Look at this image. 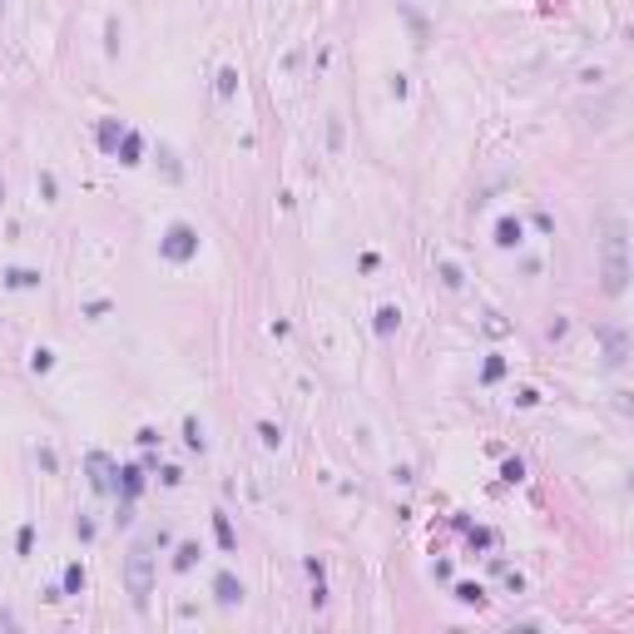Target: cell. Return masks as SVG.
Returning a JSON list of instances; mask_svg holds the SVG:
<instances>
[{"label":"cell","mask_w":634,"mask_h":634,"mask_svg":"<svg viewBox=\"0 0 634 634\" xmlns=\"http://www.w3.org/2000/svg\"><path fill=\"white\" fill-rule=\"evenodd\" d=\"M214 595H218V605H238L243 600V580L233 575V570H223V575L214 580Z\"/></svg>","instance_id":"cell-5"},{"label":"cell","mask_w":634,"mask_h":634,"mask_svg":"<svg viewBox=\"0 0 634 634\" xmlns=\"http://www.w3.org/2000/svg\"><path fill=\"white\" fill-rule=\"evenodd\" d=\"M60 589H65V595H79V589H84V570H79V565H65V580H60Z\"/></svg>","instance_id":"cell-16"},{"label":"cell","mask_w":634,"mask_h":634,"mask_svg":"<svg viewBox=\"0 0 634 634\" xmlns=\"http://www.w3.org/2000/svg\"><path fill=\"white\" fill-rule=\"evenodd\" d=\"M214 90H218V99H233V90H238V70H233V65H223Z\"/></svg>","instance_id":"cell-12"},{"label":"cell","mask_w":634,"mask_h":634,"mask_svg":"<svg viewBox=\"0 0 634 634\" xmlns=\"http://www.w3.org/2000/svg\"><path fill=\"white\" fill-rule=\"evenodd\" d=\"M605 362L609 367H624L629 362V337H624V327H605Z\"/></svg>","instance_id":"cell-4"},{"label":"cell","mask_w":634,"mask_h":634,"mask_svg":"<svg viewBox=\"0 0 634 634\" xmlns=\"http://www.w3.org/2000/svg\"><path fill=\"white\" fill-rule=\"evenodd\" d=\"M441 278H446V288H461V268L456 263H441Z\"/></svg>","instance_id":"cell-23"},{"label":"cell","mask_w":634,"mask_h":634,"mask_svg":"<svg viewBox=\"0 0 634 634\" xmlns=\"http://www.w3.org/2000/svg\"><path fill=\"white\" fill-rule=\"evenodd\" d=\"M396 327H401V312H396V307H377V332L392 337Z\"/></svg>","instance_id":"cell-14"},{"label":"cell","mask_w":634,"mask_h":634,"mask_svg":"<svg viewBox=\"0 0 634 634\" xmlns=\"http://www.w3.org/2000/svg\"><path fill=\"white\" fill-rule=\"evenodd\" d=\"M35 283H40L35 268H10V272H5V288H35Z\"/></svg>","instance_id":"cell-13"},{"label":"cell","mask_w":634,"mask_h":634,"mask_svg":"<svg viewBox=\"0 0 634 634\" xmlns=\"http://www.w3.org/2000/svg\"><path fill=\"white\" fill-rule=\"evenodd\" d=\"M214 535H218V545H223L228 555L238 550V535H233V525H228V516H214Z\"/></svg>","instance_id":"cell-11"},{"label":"cell","mask_w":634,"mask_h":634,"mask_svg":"<svg viewBox=\"0 0 634 634\" xmlns=\"http://www.w3.org/2000/svg\"><path fill=\"white\" fill-rule=\"evenodd\" d=\"M119 485H124V500H134V496L144 491V471H139V466H124V471H119Z\"/></svg>","instance_id":"cell-10"},{"label":"cell","mask_w":634,"mask_h":634,"mask_svg":"<svg viewBox=\"0 0 634 634\" xmlns=\"http://www.w3.org/2000/svg\"><path fill=\"white\" fill-rule=\"evenodd\" d=\"M183 441H188V446H194V451H203V431H199V421H194V416L183 421Z\"/></svg>","instance_id":"cell-18"},{"label":"cell","mask_w":634,"mask_h":634,"mask_svg":"<svg viewBox=\"0 0 634 634\" xmlns=\"http://www.w3.org/2000/svg\"><path fill=\"white\" fill-rule=\"evenodd\" d=\"M30 545H35V531H30V525H20V535H15V550H20V555H30Z\"/></svg>","instance_id":"cell-19"},{"label":"cell","mask_w":634,"mask_h":634,"mask_svg":"<svg viewBox=\"0 0 634 634\" xmlns=\"http://www.w3.org/2000/svg\"><path fill=\"white\" fill-rule=\"evenodd\" d=\"M194 565H199V545H194V540H183L179 550H174V570H194Z\"/></svg>","instance_id":"cell-15"},{"label":"cell","mask_w":634,"mask_h":634,"mask_svg":"<svg viewBox=\"0 0 634 634\" xmlns=\"http://www.w3.org/2000/svg\"><path fill=\"white\" fill-rule=\"evenodd\" d=\"M124 589H129L134 605H144V600H149V589H154V560H149L144 545H134V550L124 555Z\"/></svg>","instance_id":"cell-2"},{"label":"cell","mask_w":634,"mask_h":634,"mask_svg":"<svg viewBox=\"0 0 634 634\" xmlns=\"http://www.w3.org/2000/svg\"><path fill=\"white\" fill-rule=\"evenodd\" d=\"M500 372H505V362H500V357H491V362L481 367V377H485V382H500Z\"/></svg>","instance_id":"cell-20"},{"label":"cell","mask_w":634,"mask_h":634,"mask_svg":"<svg viewBox=\"0 0 634 634\" xmlns=\"http://www.w3.org/2000/svg\"><path fill=\"white\" fill-rule=\"evenodd\" d=\"M600 253H605V292L620 298L624 283H629V253H624V223L620 218H609V233H605Z\"/></svg>","instance_id":"cell-1"},{"label":"cell","mask_w":634,"mask_h":634,"mask_svg":"<svg viewBox=\"0 0 634 634\" xmlns=\"http://www.w3.org/2000/svg\"><path fill=\"white\" fill-rule=\"evenodd\" d=\"M30 367H35V372H50V367H55V357H50V352H45V347H40V352H35V357H30Z\"/></svg>","instance_id":"cell-21"},{"label":"cell","mask_w":634,"mask_h":634,"mask_svg":"<svg viewBox=\"0 0 634 634\" xmlns=\"http://www.w3.org/2000/svg\"><path fill=\"white\" fill-rule=\"evenodd\" d=\"M516 401H520V407H535L540 392H535V387H520V392H516Z\"/></svg>","instance_id":"cell-24"},{"label":"cell","mask_w":634,"mask_h":634,"mask_svg":"<svg viewBox=\"0 0 634 634\" xmlns=\"http://www.w3.org/2000/svg\"><path fill=\"white\" fill-rule=\"evenodd\" d=\"M496 243H500V248H516V243H520V218H500V223H496Z\"/></svg>","instance_id":"cell-9"},{"label":"cell","mask_w":634,"mask_h":634,"mask_svg":"<svg viewBox=\"0 0 634 634\" xmlns=\"http://www.w3.org/2000/svg\"><path fill=\"white\" fill-rule=\"evenodd\" d=\"M90 485L94 491H110V456L104 451H90Z\"/></svg>","instance_id":"cell-7"},{"label":"cell","mask_w":634,"mask_h":634,"mask_svg":"<svg viewBox=\"0 0 634 634\" xmlns=\"http://www.w3.org/2000/svg\"><path fill=\"white\" fill-rule=\"evenodd\" d=\"M456 600L461 605H485V589L481 585H456Z\"/></svg>","instance_id":"cell-17"},{"label":"cell","mask_w":634,"mask_h":634,"mask_svg":"<svg viewBox=\"0 0 634 634\" xmlns=\"http://www.w3.org/2000/svg\"><path fill=\"white\" fill-rule=\"evenodd\" d=\"M500 476H505V481H520V476H525V466H520V461H505V471H500Z\"/></svg>","instance_id":"cell-25"},{"label":"cell","mask_w":634,"mask_h":634,"mask_svg":"<svg viewBox=\"0 0 634 634\" xmlns=\"http://www.w3.org/2000/svg\"><path fill=\"white\" fill-rule=\"evenodd\" d=\"M119 139H124V124L119 119H99V149L104 154H119Z\"/></svg>","instance_id":"cell-6"},{"label":"cell","mask_w":634,"mask_h":634,"mask_svg":"<svg viewBox=\"0 0 634 634\" xmlns=\"http://www.w3.org/2000/svg\"><path fill=\"white\" fill-rule=\"evenodd\" d=\"M159 248H164V258H168V263H188V258L199 253V233H194L188 223H174V228L164 233Z\"/></svg>","instance_id":"cell-3"},{"label":"cell","mask_w":634,"mask_h":634,"mask_svg":"<svg viewBox=\"0 0 634 634\" xmlns=\"http://www.w3.org/2000/svg\"><path fill=\"white\" fill-rule=\"evenodd\" d=\"M159 481H164V485H179V481H183V471H179V466H164V476H159Z\"/></svg>","instance_id":"cell-26"},{"label":"cell","mask_w":634,"mask_h":634,"mask_svg":"<svg viewBox=\"0 0 634 634\" xmlns=\"http://www.w3.org/2000/svg\"><path fill=\"white\" fill-rule=\"evenodd\" d=\"M0 199H5V179H0Z\"/></svg>","instance_id":"cell-27"},{"label":"cell","mask_w":634,"mask_h":634,"mask_svg":"<svg viewBox=\"0 0 634 634\" xmlns=\"http://www.w3.org/2000/svg\"><path fill=\"white\" fill-rule=\"evenodd\" d=\"M258 436L268 441V446H278V441H283V431H278V427H272V421H263V427H258Z\"/></svg>","instance_id":"cell-22"},{"label":"cell","mask_w":634,"mask_h":634,"mask_svg":"<svg viewBox=\"0 0 634 634\" xmlns=\"http://www.w3.org/2000/svg\"><path fill=\"white\" fill-rule=\"evenodd\" d=\"M139 154H144V139L124 129V139H119V164H139Z\"/></svg>","instance_id":"cell-8"}]
</instances>
